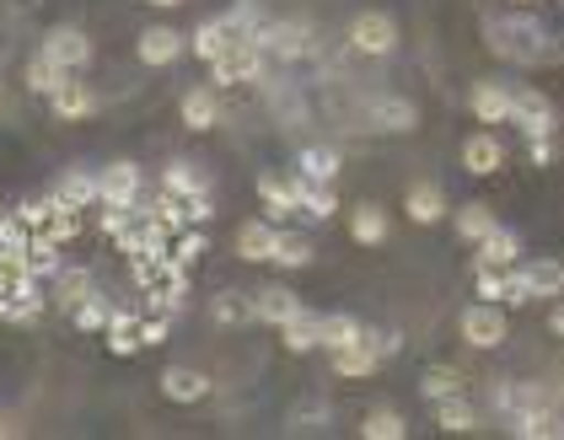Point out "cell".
Listing matches in <instances>:
<instances>
[{
  "label": "cell",
  "mask_w": 564,
  "mask_h": 440,
  "mask_svg": "<svg viewBox=\"0 0 564 440\" xmlns=\"http://www.w3.org/2000/svg\"><path fill=\"white\" fill-rule=\"evenodd\" d=\"M484 33H489V54H500L511 65H554L564 54L560 38H549V28L532 16H489Z\"/></svg>",
  "instance_id": "1"
},
{
  "label": "cell",
  "mask_w": 564,
  "mask_h": 440,
  "mask_svg": "<svg viewBox=\"0 0 564 440\" xmlns=\"http://www.w3.org/2000/svg\"><path fill=\"white\" fill-rule=\"evenodd\" d=\"M549 296H564V264L560 258H532L511 274V307L521 301H549Z\"/></svg>",
  "instance_id": "2"
},
{
  "label": "cell",
  "mask_w": 564,
  "mask_h": 440,
  "mask_svg": "<svg viewBox=\"0 0 564 440\" xmlns=\"http://www.w3.org/2000/svg\"><path fill=\"white\" fill-rule=\"evenodd\" d=\"M263 76V48L259 44H231L220 59H210V81L216 87H242V81H259Z\"/></svg>",
  "instance_id": "3"
},
{
  "label": "cell",
  "mask_w": 564,
  "mask_h": 440,
  "mask_svg": "<svg viewBox=\"0 0 564 440\" xmlns=\"http://www.w3.org/2000/svg\"><path fill=\"white\" fill-rule=\"evenodd\" d=\"M506 311H500V301H474V307L463 311V339L474 344V350H500L506 344Z\"/></svg>",
  "instance_id": "4"
},
{
  "label": "cell",
  "mask_w": 564,
  "mask_h": 440,
  "mask_svg": "<svg viewBox=\"0 0 564 440\" xmlns=\"http://www.w3.org/2000/svg\"><path fill=\"white\" fill-rule=\"evenodd\" d=\"M511 124H517L527 140H538V134H554V102L543 97L538 87H521V91H511Z\"/></svg>",
  "instance_id": "5"
},
{
  "label": "cell",
  "mask_w": 564,
  "mask_h": 440,
  "mask_svg": "<svg viewBox=\"0 0 564 440\" xmlns=\"http://www.w3.org/2000/svg\"><path fill=\"white\" fill-rule=\"evenodd\" d=\"M349 44L360 48V54H392L398 48V22H392L388 11H360L349 22Z\"/></svg>",
  "instance_id": "6"
},
{
  "label": "cell",
  "mask_w": 564,
  "mask_h": 440,
  "mask_svg": "<svg viewBox=\"0 0 564 440\" xmlns=\"http://www.w3.org/2000/svg\"><path fill=\"white\" fill-rule=\"evenodd\" d=\"M39 54H44L48 65H59V70H82V65H91V38L82 28H48Z\"/></svg>",
  "instance_id": "7"
},
{
  "label": "cell",
  "mask_w": 564,
  "mask_h": 440,
  "mask_svg": "<svg viewBox=\"0 0 564 440\" xmlns=\"http://www.w3.org/2000/svg\"><path fill=\"white\" fill-rule=\"evenodd\" d=\"M259 199L269 205V220H291V216H302V173H296V177H274V173H263V177H259Z\"/></svg>",
  "instance_id": "8"
},
{
  "label": "cell",
  "mask_w": 564,
  "mask_h": 440,
  "mask_svg": "<svg viewBox=\"0 0 564 440\" xmlns=\"http://www.w3.org/2000/svg\"><path fill=\"white\" fill-rule=\"evenodd\" d=\"M97 199L102 205H134L140 199V167L134 162H108L97 173Z\"/></svg>",
  "instance_id": "9"
},
{
  "label": "cell",
  "mask_w": 564,
  "mask_h": 440,
  "mask_svg": "<svg viewBox=\"0 0 564 440\" xmlns=\"http://www.w3.org/2000/svg\"><path fill=\"white\" fill-rule=\"evenodd\" d=\"M259 48L263 54H280V59H302L306 48H312V33H306L302 22H263Z\"/></svg>",
  "instance_id": "10"
},
{
  "label": "cell",
  "mask_w": 564,
  "mask_h": 440,
  "mask_svg": "<svg viewBox=\"0 0 564 440\" xmlns=\"http://www.w3.org/2000/svg\"><path fill=\"white\" fill-rule=\"evenodd\" d=\"M134 48H140V59H145L151 70H162V65H173V59H183V48H188V38H183L177 28H145V33L134 38Z\"/></svg>",
  "instance_id": "11"
},
{
  "label": "cell",
  "mask_w": 564,
  "mask_h": 440,
  "mask_svg": "<svg viewBox=\"0 0 564 440\" xmlns=\"http://www.w3.org/2000/svg\"><path fill=\"white\" fill-rule=\"evenodd\" d=\"M463 167H468L474 177H495L500 167H506V145H500L489 130L468 134V140H463Z\"/></svg>",
  "instance_id": "12"
},
{
  "label": "cell",
  "mask_w": 564,
  "mask_h": 440,
  "mask_svg": "<svg viewBox=\"0 0 564 440\" xmlns=\"http://www.w3.org/2000/svg\"><path fill=\"white\" fill-rule=\"evenodd\" d=\"M54 210H91L97 205V177L91 173H59V183L48 188Z\"/></svg>",
  "instance_id": "13"
},
{
  "label": "cell",
  "mask_w": 564,
  "mask_h": 440,
  "mask_svg": "<svg viewBox=\"0 0 564 440\" xmlns=\"http://www.w3.org/2000/svg\"><path fill=\"white\" fill-rule=\"evenodd\" d=\"M521 258V237L511 226H489L484 237H478V258L474 264H489V268H511Z\"/></svg>",
  "instance_id": "14"
},
{
  "label": "cell",
  "mask_w": 564,
  "mask_h": 440,
  "mask_svg": "<svg viewBox=\"0 0 564 440\" xmlns=\"http://www.w3.org/2000/svg\"><path fill=\"white\" fill-rule=\"evenodd\" d=\"M48 108H54L59 119H91V113H97V97H91L87 81H70V76H65L59 87L48 91Z\"/></svg>",
  "instance_id": "15"
},
{
  "label": "cell",
  "mask_w": 564,
  "mask_h": 440,
  "mask_svg": "<svg viewBox=\"0 0 564 440\" xmlns=\"http://www.w3.org/2000/svg\"><path fill=\"white\" fill-rule=\"evenodd\" d=\"M177 113H183V124H188V130H194V134L216 130V124H220V102H216V91H210V87L183 91V102H177Z\"/></svg>",
  "instance_id": "16"
},
{
  "label": "cell",
  "mask_w": 564,
  "mask_h": 440,
  "mask_svg": "<svg viewBox=\"0 0 564 440\" xmlns=\"http://www.w3.org/2000/svg\"><path fill=\"white\" fill-rule=\"evenodd\" d=\"M296 311H302V296H296V290H285V285H269V290H259V296H253V317H259V322L285 328Z\"/></svg>",
  "instance_id": "17"
},
{
  "label": "cell",
  "mask_w": 564,
  "mask_h": 440,
  "mask_svg": "<svg viewBox=\"0 0 564 440\" xmlns=\"http://www.w3.org/2000/svg\"><path fill=\"white\" fill-rule=\"evenodd\" d=\"M468 108H474L478 124H506V119H511V91L500 87V81H478L474 97H468Z\"/></svg>",
  "instance_id": "18"
},
{
  "label": "cell",
  "mask_w": 564,
  "mask_h": 440,
  "mask_svg": "<svg viewBox=\"0 0 564 440\" xmlns=\"http://www.w3.org/2000/svg\"><path fill=\"white\" fill-rule=\"evenodd\" d=\"M162 393L173 403H199V397H210V376L194 365H173V371H162Z\"/></svg>",
  "instance_id": "19"
},
{
  "label": "cell",
  "mask_w": 564,
  "mask_h": 440,
  "mask_svg": "<svg viewBox=\"0 0 564 440\" xmlns=\"http://www.w3.org/2000/svg\"><path fill=\"white\" fill-rule=\"evenodd\" d=\"M22 264H28V274H33V279H54V274L65 268V258H59V242H54L48 231H33V237H28Z\"/></svg>",
  "instance_id": "20"
},
{
  "label": "cell",
  "mask_w": 564,
  "mask_h": 440,
  "mask_svg": "<svg viewBox=\"0 0 564 440\" xmlns=\"http://www.w3.org/2000/svg\"><path fill=\"white\" fill-rule=\"evenodd\" d=\"M274 226L269 220H248L242 231H237V258H248V264H269L274 258Z\"/></svg>",
  "instance_id": "21"
},
{
  "label": "cell",
  "mask_w": 564,
  "mask_h": 440,
  "mask_svg": "<svg viewBox=\"0 0 564 440\" xmlns=\"http://www.w3.org/2000/svg\"><path fill=\"white\" fill-rule=\"evenodd\" d=\"M231 44H242V38H237V33H231V28H226L220 16L199 22V28H194V38H188V48H194V54H199L205 65H210V59H220V54H226Z\"/></svg>",
  "instance_id": "22"
},
{
  "label": "cell",
  "mask_w": 564,
  "mask_h": 440,
  "mask_svg": "<svg viewBox=\"0 0 564 440\" xmlns=\"http://www.w3.org/2000/svg\"><path fill=\"white\" fill-rule=\"evenodd\" d=\"M511 430L521 440H560L564 436V408H538V414H511Z\"/></svg>",
  "instance_id": "23"
},
{
  "label": "cell",
  "mask_w": 564,
  "mask_h": 440,
  "mask_svg": "<svg viewBox=\"0 0 564 440\" xmlns=\"http://www.w3.org/2000/svg\"><path fill=\"white\" fill-rule=\"evenodd\" d=\"M403 210H409L414 226H435V220L446 216V194H441L435 183H414V188H409V199H403Z\"/></svg>",
  "instance_id": "24"
},
{
  "label": "cell",
  "mask_w": 564,
  "mask_h": 440,
  "mask_svg": "<svg viewBox=\"0 0 564 440\" xmlns=\"http://www.w3.org/2000/svg\"><path fill=\"white\" fill-rule=\"evenodd\" d=\"M435 425H441V430H452V436H463V430H474L478 425V408L463 393L435 397Z\"/></svg>",
  "instance_id": "25"
},
{
  "label": "cell",
  "mask_w": 564,
  "mask_h": 440,
  "mask_svg": "<svg viewBox=\"0 0 564 440\" xmlns=\"http://www.w3.org/2000/svg\"><path fill=\"white\" fill-rule=\"evenodd\" d=\"M22 296H39V279L28 274L22 258L0 253V301H22Z\"/></svg>",
  "instance_id": "26"
},
{
  "label": "cell",
  "mask_w": 564,
  "mask_h": 440,
  "mask_svg": "<svg viewBox=\"0 0 564 440\" xmlns=\"http://www.w3.org/2000/svg\"><path fill=\"white\" fill-rule=\"evenodd\" d=\"M349 237H355L360 248H382V242H388V216H382L377 205L349 210Z\"/></svg>",
  "instance_id": "27"
},
{
  "label": "cell",
  "mask_w": 564,
  "mask_h": 440,
  "mask_svg": "<svg viewBox=\"0 0 564 440\" xmlns=\"http://www.w3.org/2000/svg\"><path fill=\"white\" fill-rule=\"evenodd\" d=\"M382 360H377V350L366 344V339H355V344H345V350H334V371L339 376H349V382H360V376H371Z\"/></svg>",
  "instance_id": "28"
},
{
  "label": "cell",
  "mask_w": 564,
  "mask_h": 440,
  "mask_svg": "<svg viewBox=\"0 0 564 440\" xmlns=\"http://www.w3.org/2000/svg\"><path fill=\"white\" fill-rule=\"evenodd\" d=\"M102 333H108V350L119 354V360H130L134 350H145V344H140V322H134V311H113Z\"/></svg>",
  "instance_id": "29"
},
{
  "label": "cell",
  "mask_w": 564,
  "mask_h": 440,
  "mask_svg": "<svg viewBox=\"0 0 564 440\" xmlns=\"http://www.w3.org/2000/svg\"><path fill=\"white\" fill-rule=\"evenodd\" d=\"M302 177L306 183H334L339 177V151L334 145H302Z\"/></svg>",
  "instance_id": "30"
},
{
  "label": "cell",
  "mask_w": 564,
  "mask_h": 440,
  "mask_svg": "<svg viewBox=\"0 0 564 440\" xmlns=\"http://www.w3.org/2000/svg\"><path fill=\"white\" fill-rule=\"evenodd\" d=\"M360 339V322L349 317V311H334V317H317V344L323 350H345Z\"/></svg>",
  "instance_id": "31"
},
{
  "label": "cell",
  "mask_w": 564,
  "mask_h": 440,
  "mask_svg": "<svg viewBox=\"0 0 564 440\" xmlns=\"http://www.w3.org/2000/svg\"><path fill=\"white\" fill-rule=\"evenodd\" d=\"M269 264L306 268V264H312V242H306L302 231H280V237H274V258H269Z\"/></svg>",
  "instance_id": "32"
},
{
  "label": "cell",
  "mask_w": 564,
  "mask_h": 440,
  "mask_svg": "<svg viewBox=\"0 0 564 440\" xmlns=\"http://www.w3.org/2000/svg\"><path fill=\"white\" fill-rule=\"evenodd\" d=\"M162 188H173V194H183V199H194V194H210V177L199 173L194 162H173L167 177H162Z\"/></svg>",
  "instance_id": "33"
},
{
  "label": "cell",
  "mask_w": 564,
  "mask_h": 440,
  "mask_svg": "<svg viewBox=\"0 0 564 440\" xmlns=\"http://www.w3.org/2000/svg\"><path fill=\"white\" fill-rule=\"evenodd\" d=\"M237 38H248V44H259V28H263V11H259V0H237L226 16H220Z\"/></svg>",
  "instance_id": "34"
},
{
  "label": "cell",
  "mask_w": 564,
  "mask_h": 440,
  "mask_svg": "<svg viewBox=\"0 0 564 440\" xmlns=\"http://www.w3.org/2000/svg\"><path fill=\"white\" fill-rule=\"evenodd\" d=\"M108 317H113V307H108L102 296H91V290L70 307V322H76L82 333H102V328H108Z\"/></svg>",
  "instance_id": "35"
},
{
  "label": "cell",
  "mask_w": 564,
  "mask_h": 440,
  "mask_svg": "<svg viewBox=\"0 0 564 440\" xmlns=\"http://www.w3.org/2000/svg\"><path fill=\"white\" fill-rule=\"evenodd\" d=\"M280 333H285V350H291V354L317 350V317H312V311H306V307L296 311V317H291V322H285Z\"/></svg>",
  "instance_id": "36"
},
{
  "label": "cell",
  "mask_w": 564,
  "mask_h": 440,
  "mask_svg": "<svg viewBox=\"0 0 564 440\" xmlns=\"http://www.w3.org/2000/svg\"><path fill=\"white\" fill-rule=\"evenodd\" d=\"M302 210L312 220H334L339 199H334V188H328V183H306V177H302Z\"/></svg>",
  "instance_id": "37"
},
{
  "label": "cell",
  "mask_w": 564,
  "mask_h": 440,
  "mask_svg": "<svg viewBox=\"0 0 564 440\" xmlns=\"http://www.w3.org/2000/svg\"><path fill=\"white\" fill-rule=\"evenodd\" d=\"M474 279H478V301H511V274L506 268L474 264Z\"/></svg>",
  "instance_id": "38"
},
{
  "label": "cell",
  "mask_w": 564,
  "mask_h": 440,
  "mask_svg": "<svg viewBox=\"0 0 564 440\" xmlns=\"http://www.w3.org/2000/svg\"><path fill=\"white\" fill-rule=\"evenodd\" d=\"M377 119H382V130H414L420 124V113H414L409 97H382L377 102Z\"/></svg>",
  "instance_id": "39"
},
{
  "label": "cell",
  "mask_w": 564,
  "mask_h": 440,
  "mask_svg": "<svg viewBox=\"0 0 564 440\" xmlns=\"http://www.w3.org/2000/svg\"><path fill=\"white\" fill-rule=\"evenodd\" d=\"M360 436L366 440H403L409 436V425H403V414H392V408H377L366 425H360Z\"/></svg>",
  "instance_id": "40"
},
{
  "label": "cell",
  "mask_w": 564,
  "mask_h": 440,
  "mask_svg": "<svg viewBox=\"0 0 564 440\" xmlns=\"http://www.w3.org/2000/svg\"><path fill=\"white\" fill-rule=\"evenodd\" d=\"M420 393L431 397H452V393H463V376H457V371H452V365H431V371H425V376H420Z\"/></svg>",
  "instance_id": "41"
},
{
  "label": "cell",
  "mask_w": 564,
  "mask_h": 440,
  "mask_svg": "<svg viewBox=\"0 0 564 440\" xmlns=\"http://www.w3.org/2000/svg\"><path fill=\"white\" fill-rule=\"evenodd\" d=\"M489 226H495V210H489V205H463V210H457V237H463V242H478Z\"/></svg>",
  "instance_id": "42"
},
{
  "label": "cell",
  "mask_w": 564,
  "mask_h": 440,
  "mask_svg": "<svg viewBox=\"0 0 564 440\" xmlns=\"http://www.w3.org/2000/svg\"><path fill=\"white\" fill-rule=\"evenodd\" d=\"M216 322H231V328H237V322H248V317H253V296H237V290H226V296H216Z\"/></svg>",
  "instance_id": "43"
},
{
  "label": "cell",
  "mask_w": 564,
  "mask_h": 440,
  "mask_svg": "<svg viewBox=\"0 0 564 440\" xmlns=\"http://www.w3.org/2000/svg\"><path fill=\"white\" fill-rule=\"evenodd\" d=\"M167 253H173V258H177L183 268H188V264H199V258H205V231L183 226V231H177V248H167Z\"/></svg>",
  "instance_id": "44"
},
{
  "label": "cell",
  "mask_w": 564,
  "mask_h": 440,
  "mask_svg": "<svg viewBox=\"0 0 564 440\" xmlns=\"http://www.w3.org/2000/svg\"><path fill=\"white\" fill-rule=\"evenodd\" d=\"M28 237H33V231H28L17 216H0V253L22 258V253H28Z\"/></svg>",
  "instance_id": "45"
},
{
  "label": "cell",
  "mask_w": 564,
  "mask_h": 440,
  "mask_svg": "<svg viewBox=\"0 0 564 440\" xmlns=\"http://www.w3.org/2000/svg\"><path fill=\"white\" fill-rule=\"evenodd\" d=\"M65 76H70V70H59V65H48L44 54H39V59L28 65V87H33V91H44V97H48V91H54V87H59Z\"/></svg>",
  "instance_id": "46"
},
{
  "label": "cell",
  "mask_w": 564,
  "mask_h": 440,
  "mask_svg": "<svg viewBox=\"0 0 564 440\" xmlns=\"http://www.w3.org/2000/svg\"><path fill=\"white\" fill-rule=\"evenodd\" d=\"M48 237H54V242H59V248H65V242H70V237H82V210H54V216H48V226H44Z\"/></svg>",
  "instance_id": "47"
},
{
  "label": "cell",
  "mask_w": 564,
  "mask_h": 440,
  "mask_svg": "<svg viewBox=\"0 0 564 440\" xmlns=\"http://www.w3.org/2000/svg\"><path fill=\"white\" fill-rule=\"evenodd\" d=\"M48 216H54V205H48V199H22V205H17V220H22L28 231H44Z\"/></svg>",
  "instance_id": "48"
},
{
  "label": "cell",
  "mask_w": 564,
  "mask_h": 440,
  "mask_svg": "<svg viewBox=\"0 0 564 440\" xmlns=\"http://www.w3.org/2000/svg\"><path fill=\"white\" fill-rule=\"evenodd\" d=\"M44 311V296H22V301H0V317L6 322H33Z\"/></svg>",
  "instance_id": "49"
},
{
  "label": "cell",
  "mask_w": 564,
  "mask_h": 440,
  "mask_svg": "<svg viewBox=\"0 0 564 440\" xmlns=\"http://www.w3.org/2000/svg\"><path fill=\"white\" fill-rule=\"evenodd\" d=\"M87 290H91V279L82 274V268H76V274H65V285H59V296H54V301H59V307H76Z\"/></svg>",
  "instance_id": "50"
},
{
  "label": "cell",
  "mask_w": 564,
  "mask_h": 440,
  "mask_svg": "<svg viewBox=\"0 0 564 440\" xmlns=\"http://www.w3.org/2000/svg\"><path fill=\"white\" fill-rule=\"evenodd\" d=\"M183 199V194H177ZM183 210H188V226H205V220L216 216V199L210 194H194V199H183Z\"/></svg>",
  "instance_id": "51"
},
{
  "label": "cell",
  "mask_w": 564,
  "mask_h": 440,
  "mask_svg": "<svg viewBox=\"0 0 564 440\" xmlns=\"http://www.w3.org/2000/svg\"><path fill=\"white\" fill-rule=\"evenodd\" d=\"M360 339L377 350V360H388V354H398V333H377V328H360Z\"/></svg>",
  "instance_id": "52"
},
{
  "label": "cell",
  "mask_w": 564,
  "mask_h": 440,
  "mask_svg": "<svg viewBox=\"0 0 564 440\" xmlns=\"http://www.w3.org/2000/svg\"><path fill=\"white\" fill-rule=\"evenodd\" d=\"M140 344H145V350L167 344V317H151V322H140Z\"/></svg>",
  "instance_id": "53"
},
{
  "label": "cell",
  "mask_w": 564,
  "mask_h": 440,
  "mask_svg": "<svg viewBox=\"0 0 564 440\" xmlns=\"http://www.w3.org/2000/svg\"><path fill=\"white\" fill-rule=\"evenodd\" d=\"M554 162V134H538L532 140V167H549Z\"/></svg>",
  "instance_id": "54"
},
{
  "label": "cell",
  "mask_w": 564,
  "mask_h": 440,
  "mask_svg": "<svg viewBox=\"0 0 564 440\" xmlns=\"http://www.w3.org/2000/svg\"><path fill=\"white\" fill-rule=\"evenodd\" d=\"M549 328H554V333H560V339H564V301H560V307H554V311H549Z\"/></svg>",
  "instance_id": "55"
},
{
  "label": "cell",
  "mask_w": 564,
  "mask_h": 440,
  "mask_svg": "<svg viewBox=\"0 0 564 440\" xmlns=\"http://www.w3.org/2000/svg\"><path fill=\"white\" fill-rule=\"evenodd\" d=\"M151 6H156V11H177L183 0H151Z\"/></svg>",
  "instance_id": "56"
},
{
  "label": "cell",
  "mask_w": 564,
  "mask_h": 440,
  "mask_svg": "<svg viewBox=\"0 0 564 440\" xmlns=\"http://www.w3.org/2000/svg\"><path fill=\"white\" fill-rule=\"evenodd\" d=\"M0 436H17V425H11V419H0Z\"/></svg>",
  "instance_id": "57"
},
{
  "label": "cell",
  "mask_w": 564,
  "mask_h": 440,
  "mask_svg": "<svg viewBox=\"0 0 564 440\" xmlns=\"http://www.w3.org/2000/svg\"><path fill=\"white\" fill-rule=\"evenodd\" d=\"M511 6H532V0H511Z\"/></svg>",
  "instance_id": "58"
}]
</instances>
